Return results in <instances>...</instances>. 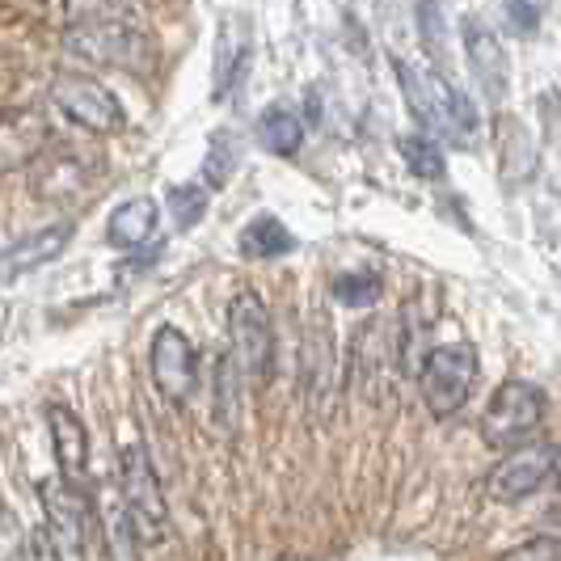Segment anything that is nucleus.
Segmentation results:
<instances>
[{
    "mask_svg": "<svg viewBox=\"0 0 561 561\" xmlns=\"http://www.w3.org/2000/svg\"><path fill=\"white\" fill-rule=\"evenodd\" d=\"M64 51L118 72H148L157 59L152 34L131 22L127 9H81L77 22L64 26Z\"/></svg>",
    "mask_w": 561,
    "mask_h": 561,
    "instance_id": "obj_1",
    "label": "nucleus"
},
{
    "mask_svg": "<svg viewBox=\"0 0 561 561\" xmlns=\"http://www.w3.org/2000/svg\"><path fill=\"white\" fill-rule=\"evenodd\" d=\"M397 81H401V93H405L414 118L431 131V140H435V136L448 144L473 140V131H478V111H473V102H469L444 72H435L431 64L397 59Z\"/></svg>",
    "mask_w": 561,
    "mask_h": 561,
    "instance_id": "obj_2",
    "label": "nucleus"
},
{
    "mask_svg": "<svg viewBox=\"0 0 561 561\" xmlns=\"http://www.w3.org/2000/svg\"><path fill=\"white\" fill-rule=\"evenodd\" d=\"M118 494H123V515L136 528L140 549L144 545H161L169 528V503L144 444H127L118 451Z\"/></svg>",
    "mask_w": 561,
    "mask_h": 561,
    "instance_id": "obj_3",
    "label": "nucleus"
},
{
    "mask_svg": "<svg viewBox=\"0 0 561 561\" xmlns=\"http://www.w3.org/2000/svg\"><path fill=\"white\" fill-rule=\"evenodd\" d=\"M419 380L426 410L435 419H451L456 410H465V401L478 385V351L469 342H444L422 359Z\"/></svg>",
    "mask_w": 561,
    "mask_h": 561,
    "instance_id": "obj_4",
    "label": "nucleus"
},
{
    "mask_svg": "<svg viewBox=\"0 0 561 561\" xmlns=\"http://www.w3.org/2000/svg\"><path fill=\"white\" fill-rule=\"evenodd\" d=\"M228 342H232L228 346L232 359L250 385H266L275 376V325L253 291H241L228 305Z\"/></svg>",
    "mask_w": 561,
    "mask_h": 561,
    "instance_id": "obj_5",
    "label": "nucleus"
},
{
    "mask_svg": "<svg viewBox=\"0 0 561 561\" xmlns=\"http://www.w3.org/2000/svg\"><path fill=\"white\" fill-rule=\"evenodd\" d=\"M540 422H545V393L528 380H506L481 419V439L499 451L528 448Z\"/></svg>",
    "mask_w": 561,
    "mask_h": 561,
    "instance_id": "obj_6",
    "label": "nucleus"
},
{
    "mask_svg": "<svg viewBox=\"0 0 561 561\" xmlns=\"http://www.w3.org/2000/svg\"><path fill=\"white\" fill-rule=\"evenodd\" d=\"M38 503L47 515V545L56 561H89V503L81 485L64 478L38 481Z\"/></svg>",
    "mask_w": 561,
    "mask_h": 561,
    "instance_id": "obj_7",
    "label": "nucleus"
},
{
    "mask_svg": "<svg viewBox=\"0 0 561 561\" xmlns=\"http://www.w3.org/2000/svg\"><path fill=\"white\" fill-rule=\"evenodd\" d=\"M51 102L59 106V114H68L77 127L84 131H98V136H114L127 127V114H123V102L114 98L111 89L84 72H64L51 84Z\"/></svg>",
    "mask_w": 561,
    "mask_h": 561,
    "instance_id": "obj_8",
    "label": "nucleus"
},
{
    "mask_svg": "<svg viewBox=\"0 0 561 561\" xmlns=\"http://www.w3.org/2000/svg\"><path fill=\"white\" fill-rule=\"evenodd\" d=\"M148 371H152L157 393L173 401V405H186L198 385L195 342L182 334L178 325H161L152 334V346H148Z\"/></svg>",
    "mask_w": 561,
    "mask_h": 561,
    "instance_id": "obj_9",
    "label": "nucleus"
},
{
    "mask_svg": "<svg viewBox=\"0 0 561 561\" xmlns=\"http://www.w3.org/2000/svg\"><path fill=\"white\" fill-rule=\"evenodd\" d=\"M553 469H558V448H549V444H528V448L506 451L503 465L490 473V494L499 503H519L553 478Z\"/></svg>",
    "mask_w": 561,
    "mask_h": 561,
    "instance_id": "obj_10",
    "label": "nucleus"
},
{
    "mask_svg": "<svg viewBox=\"0 0 561 561\" xmlns=\"http://www.w3.org/2000/svg\"><path fill=\"white\" fill-rule=\"evenodd\" d=\"M68 241H72V225H51V228H38V232L18 237L9 250H0V283L22 279L30 271L56 262L59 253L68 250Z\"/></svg>",
    "mask_w": 561,
    "mask_h": 561,
    "instance_id": "obj_11",
    "label": "nucleus"
},
{
    "mask_svg": "<svg viewBox=\"0 0 561 561\" xmlns=\"http://www.w3.org/2000/svg\"><path fill=\"white\" fill-rule=\"evenodd\" d=\"M47 426H51V448H56L59 478L81 485L84 469H89V435L84 422L77 419V410H68L64 401L47 405Z\"/></svg>",
    "mask_w": 561,
    "mask_h": 561,
    "instance_id": "obj_12",
    "label": "nucleus"
},
{
    "mask_svg": "<svg viewBox=\"0 0 561 561\" xmlns=\"http://www.w3.org/2000/svg\"><path fill=\"white\" fill-rule=\"evenodd\" d=\"M465 56H469V68H473V77H478L481 93H485L490 102H499L506 93V77H511L499 34L478 26V22H469V26H465Z\"/></svg>",
    "mask_w": 561,
    "mask_h": 561,
    "instance_id": "obj_13",
    "label": "nucleus"
},
{
    "mask_svg": "<svg viewBox=\"0 0 561 561\" xmlns=\"http://www.w3.org/2000/svg\"><path fill=\"white\" fill-rule=\"evenodd\" d=\"M157 225H161V211L152 198H127L106 220V241L114 250H144L157 237Z\"/></svg>",
    "mask_w": 561,
    "mask_h": 561,
    "instance_id": "obj_14",
    "label": "nucleus"
},
{
    "mask_svg": "<svg viewBox=\"0 0 561 561\" xmlns=\"http://www.w3.org/2000/svg\"><path fill=\"white\" fill-rule=\"evenodd\" d=\"M245 59H250V34L237 26V22H228L225 34H220V47H216V77H211L216 102H225L228 93L241 84L245 68H250Z\"/></svg>",
    "mask_w": 561,
    "mask_h": 561,
    "instance_id": "obj_15",
    "label": "nucleus"
},
{
    "mask_svg": "<svg viewBox=\"0 0 561 561\" xmlns=\"http://www.w3.org/2000/svg\"><path fill=\"white\" fill-rule=\"evenodd\" d=\"M330 376H334V351H330V325L317 317L305 337V389L309 401H330Z\"/></svg>",
    "mask_w": 561,
    "mask_h": 561,
    "instance_id": "obj_16",
    "label": "nucleus"
},
{
    "mask_svg": "<svg viewBox=\"0 0 561 561\" xmlns=\"http://www.w3.org/2000/svg\"><path fill=\"white\" fill-rule=\"evenodd\" d=\"M257 144L275 157H296L300 144H305V123L287 106H266L262 118H257Z\"/></svg>",
    "mask_w": 561,
    "mask_h": 561,
    "instance_id": "obj_17",
    "label": "nucleus"
},
{
    "mask_svg": "<svg viewBox=\"0 0 561 561\" xmlns=\"http://www.w3.org/2000/svg\"><path fill=\"white\" fill-rule=\"evenodd\" d=\"M291 250H296V237L275 216H257L241 232V253L245 257H279V253H291Z\"/></svg>",
    "mask_w": 561,
    "mask_h": 561,
    "instance_id": "obj_18",
    "label": "nucleus"
},
{
    "mask_svg": "<svg viewBox=\"0 0 561 561\" xmlns=\"http://www.w3.org/2000/svg\"><path fill=\"white\" fill-rule=\"evenodd\" d=\"M245 376H241V367L232 359V351L220 355V364H216V419L225 431L237 426V410H241V397H245Z\"/></svg>",
    "mask_w": 561,
    "mask_h": 561,
    "instance_id": "obj_19",
    "label": "nucleus"
},
{
    "mask_svg": "<svg viewBox=\"0 0 561 561\" xmlns=\"http://www.w3.org/2000/svg\"><path fill=\"white\" fill-rule=\"evenodd\" d=\"M330 291H334L337 305H346V309H367V305L380 300L385 279H380L376 271H346V275H337Z\"/></svg>",
    "mask_w": 561,
    "mask_h": 561,
    "instance_id": "obj_20",
    "label": "nucleus"
},
{
    "mask_svg": "<svg viewBox=\"0 0 561 561\" xmlns=\"http://www.w3.org/2000/svg\"><path fill=\"white\" fill-rule=\"evenodd\" d=\"M401 157H405L410 173H419L426 182H439V178L448 173L444 148L431 140V136H405V140H401Z\"/></svg>",
    "mask_w": 561,
    "mask_h": 561,
    "instance_id": "obj_21",
    "label": "nucleus"
},
{
    "mask_svg": "<svg viewBox=\"0 0 561 561\" xmlns=\"http://www.w3.org/2000/svg\"><path fill=\"white\" fill-rule=\"evenodd\" d=\"M169 211H173V225L178 228H195L207 211V191L203 186H178L169 195Z\"/></svg>",
    "mask_w": 561,
    "mask_h": 561,
    "instance_id": "obj_22",
    "label": "nucleus"
},
{
    "mask_svg": "<svg viewBox=\"0 0 561 561\" xmlns=\"http://www.w3.org/2000/svg\"><path fill=\"white\" fill-rule=\"evenodd\" d=\"M499 561H561V536H536L528 545L503 553Z\"/></svg>",
    "mask_w": 561,
    "mask_h": 561,
    "instance_id": "obj_23",
    "label": "nucleus"
},
{
    "mask_svg": "<svg viewBox=\"0 0 561 561\" xmlns=\"http://www.w3.org/2000/svg\"><path fill=\"white\" fill-rule=\"evenodd\" d=\"M503 13L515 34H536V22H540L545 9H540V4H506Z\"/></svg>",
    "mask_w": 561,
    "mask_h": 561,
    "instance_id": "obj_24",
    "label": "nucleus"
},
{
    "mask_svg": "<svg viewBox=\"0 0 561 561\" xmlns=\"http://www.w3.org/2000/svg\"><path fill=\"white\" fill-rule=\"evenodd\" d=\"M228 173H232V152H228V140L220 136L211 157H207V178H211V186H225Z\"/></svg>",
    "mask_w": 561,
    "mask_h": 561,
    "instance_id": "obj_25",
    "label": "nucleus"
},
{
    "mask_svg": "<svg viewBox=\"0 0 561 561\" xmlns=\"http://www.w3.org/2000/svg\"><path fill=\"white\" fill-rule=\"evenodd\" d=\"M553 478H558V490H561V451H558V469H553Z\"/></svg>",
    "mask_w": 561,
    "mask_h": 561,
    "instance_id": "obj_26",
    "label": "nucleus"
}]
</instances>
